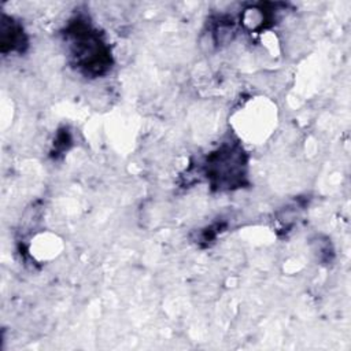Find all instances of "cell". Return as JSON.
<instances>
[{"mask_svg":"<svg viewBox=\"0 0 351 351\" xmlns=\"http://www.w3.org/2000/svg\"><path fill=\"white\" fill-rule=\"evenodd\" d=\"M66 40L75 67L84 74L97 77L111 67L108 47L86 21H73L66 29Z\"/></svg>","mask_w":351,"mask_h":351,"instance_id":"6da1fadb","label":"cell"},{"mask_svg":"<svg viewBox=\"0 0 351 351\" xmlns=\"http://www.w3.org/2000/svg\"><path fill=\"white\" fill-rule=\"evenodd\" d=\"M0 37H1L3 52H8V51L22 52L27 44L23 27L11 16H7V15L1 16Z\"/></svg>","mask_w":351,"mask_h":351,"instance_id":"3957f363","label":"cell"},{"mask_svg":"<svg viewBox=\"0 0 351 351\" xmlns=\"http://www.w3.org/2000/svg\"><path fill=\"white\" fill-rule=\"evenodd\" d=\"M247 159L237 143L223 144L210 154L206 160V177L213 188L233 189L245 180Z\"/></svg>","mask_w":351,"mask_h":351,"instance_id":"7a4b0ae2","label":"cell"}]
</instances>
